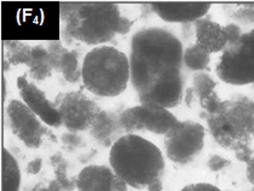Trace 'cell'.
I'll return each mask as SVG.
<instances>
[{
    "label": "cell",
    "mask_w": 254,
    "mask_h": 191,
    "mask_svg": "<svg viewBox=\"0 0 254 191\" xmlns=\"http://www.w3.org/2000/svg\"><path fill=\"white\" fill-rule=\"evenodd\" d=\"M183 45L170 30L151 27L138 30L131 40V84L138 97L157 82L182 75Z\"/></svg>",
    "instance_id": "cell-1"
},
{
    "label": "cell",
    "mask_w": 254,
    "mask_h": 191,
    "mask_svg": "<svg viewBox=\"0 0 254 191\" xmlns=\"http://www.w3.org/2000/svg\"><path fill=\"white\" fill-rule=\"evenodd\" d=\"M60 15L65 38L96 48L114 39L123 17L119 5L103 1H62Z\"/></svg>",
    "instance_id": "cell-2"
},
{
    "label": "cell",
    "mask_w": 254,
    "mask_h": 191,
    "mask_svg": "<svg viewBox=\"0 0 254 191\" xmlns=\"http://www.w3.org/2000/svg\"><path fill=\"white\" fill-rule=\"evenodd\" d=\"M109 165L115 176L133 189H144L153 182L161 179L165 172L161 150L138 134H124L113 144Z\"/></svg>",
    "instance_id": "cell-3"
},
{
    "label": "cell",
    "mask_w": 254,
    "mask_h": 191,
    "mask_svg": "<svg viewBox=\"0 0 254 191\" xmlns=\"http://www.w3.org/2000/svg\"><path fill=\"white\" fill-rule=\"evenodd\" d=\"M207 126L215 143L237 153L252 148L254 139V101L235 95L222 102L213 114L206 115Z\"/></svg>",
    "instance_id": "cell-4"
},
{
    "label": "cell",
    "mask_w": 254,
    "mask_h": 191,
    "mask_svg": "<svg viewBox=\"0 0 254 191\" xmlns=\"http://www.w3.org/2000/svg\"><path fill=\"white\" fill-rule=\"evenodd\" d=\"M131 81L129 58L113 46H97L82 61V84L92 95L113 98Z\"/></svg>",
    "instance_id": "cell-5"
},
{
    "label": "cell",
    "mask_w": 254,
    "mask_h": 191,
    "mask_svg": "<svg viewBox=\"0 0 254 191\" xmlns=\"http://www.w3.org/2000/svg\"><path fill=\"white\" fill-rule=\"evenodd\" d=\"M215 73L222 81L234 86L254 84V29L244 33L237 43L226 46Z\"/></svg>",
    "instance_id": "cell-6"
},
{
    "label": "cell",
    "mask_w": 254,
    "mask_h": 191,
    "mask_svg": "<svg viewBox=\"0 0 254 191\" xmlns=\"http://www.w3.org/2000/svg\"><path fill=\"white\" fill-rule=\"evenodd\" d=\"M206 129L196 121H179L164 135V148L167 157L178 166L191 163L202 151Z\"/></svg>",
    "instance_id": "cell-7"
},
{
    "label": "cell",
    "mask_w": 254,
    "mask_h": 191,
    "mask_svg": "<svg viewBox=\"0 0 254 191\" xmlns=\"http://www.w3.org/2000/svg\"><path fill=\"white\" fill-rule=\"evenodd\" d=\"M54 103L62 120V126L69 132L75 133L90 131L102 110V108L82 91L60 93Z\"/></svg>",
    "instance_id": "cell-8"
},
{
    "label": "cell",
    "mask_w": 254,
    "mask_h": 191,
    "mask_svg": "<svg viewBox=\"0 0 254 191\" xmlns=\"http://www.w3.org/2000/svg\"><path fill=\"white\" fill-rule=\"evenodd\" d=\"M120 124L126 134L150 132L165 135L179 124V120L168 109L139 104L123 110Z\"/></svg>",
    "instance_id": "cell-9"
},
{
    "label": "cell",
    "mask_w": 254,
    "mask_h": 191,
    "mask_svg": "<svg viewBox=\"0 0 254 191\" xmlns=\"http://www.w3.org/2000/svg\"><path fill=\"white\" fill-rule=\"evenodd\" d=\"M6 115L12 133L27 148L38 149L41 146L45 137L55 138L44 126L39 116L32 112L23 101H10L6 107Z\"/></svg>",
    "instance_id": "cell-10"
},
{
    "label": "cell",
    "mask_w": 254,
    "mask_h": 191,
    "mask_svg": "<svg viewBox=\"0 0 254 191\" xmlns=\"http://www.w3.org/2000/svg\"><path fill=\"white\" fill-rule=\"evenodd\" d=\"M17 88L22 101L32 112L39 116L44 124L51 127L62 126V120L55 103L48 99L45 93L37 85L29 82L26 76H20L17 79Z\"/></svg>",
    "instance_id": "cell-11"
},
{
    "label": "cell",
    "mask_w": 254,
    "mask_h": 191,
    "mask_svg": "<svg viewBox=\"0 0 254 191\" xmlns=\"http://www.w3.org/2000/svg\"><path fill=\"white\" fill-rule=\"evenodd\" d=\"M151 9L162 21L166 22H196L207 15L211 4L195 1H157L151 2Z\"/></svg>",
    "instance_id": "cell-12"
},
{
    "label": "cell",
    "mask_w": 254,
    "mask_h": 191,
    "mask_svg": "<svg viewBox=\"0 0 254 191\" xmlns=\"http://www.w3.org/2000/svg\"><path fill=\"white\" fill-rule=\"evenodd\" d=\"M184 97L183 75L157 82L147 93L138 97L139 103L148 107H159L172 109L182 103Z\"/></svg>",
    "instance_id": "cell-13"
},
{
    "label": "cell",
    "mask_w": 254,
    "mask_h": 191,
    "mask_svg": "<svg viewBox=\"0 0 254 191\" xmlns=\"http://www.w3.org/2000/svg\"><path fill=\"white\" fill-rule=\"evenodd\" d=\"M196 45L207 54L223 52L229 45V35L225 26H220L211 18L203 17L195 22Z\"/></svg>",
    "instance_id": "cell-14"
},
{
    "label": "cell",
    "mask_w": 254,
    "mask_h": 191,
    "mask_svg": "<svg viewBox=\"0 0 254 191\" xmlns=\"http://www.w3.org/2000/svg\"><path fill=\"white\" fill-rule=\"evenodd\" d=\"M120 113L115 110H103L99 112L95 124L90 129V134L99 145L104 148H112L119 138L125 133L120 124Z\"/></svg>",
    "instance_id": "cell-15"
},
{
    "label": "cell",
    "mask_w": 254,
    "mask_h": 191,
    "mask_svg": "<svg viewBox=\"0 0 254 191\" xmlns=\"http://www.w3.org/2000/svg\"><path fill=\"white\" fill-rule=\"evenodd\" d=\"M115 173L107 166L90 165L75 177L78 191H113Z\"/></svg>",
    "instance_id": "cell-16"
},
{
    "label": "cell",
    "mask_w": 254,
    "mask_h": 191,
    "mask_svg": "<svg viewBox=\"0 0 254 191\" xmlns=\"http://www.w3.org/2000/svg\"><path fill=\"white\" fill-rule=\"evenodd\" d=\"M21 172L15 157L6 149L1 155V191H20Z\"/></svg>",
    "instance_id": "cell-17"
},
{
    "label": "cell",
    "mask_w": 254,
    "mask_h": 191,
    "mask_svg": "<svg viewBox=\"0 0 254 191\" xmlns=\"http://www.w3.org/2000/svg\"><path fill=\"white\" fill-rule=\"evenodd\" d=\"M29 76L35 81H44L52 75L51 62H50L48 50L44 46L34 45L32 48V60H30Z\"/></svg>",
    "instance_id": "cell-18"
},
{
    "label": "cell",
    "mask_w": 254,
    "mask_h": 191,
    "mask_svg": "<svg viewBox=\"0 0 254 191\" xmlns=\"http://www.w3.org/2000/svg\"><path fill=\"white\" fill-rule=\"evenodd\" d=\"M2 45L5 48V64L6 65H20L30 64L32 60V48L23 41H2Z\"/></svg>",
    "instance_id": "cell-19"
},
{
    "label": "cell",
    "mask_w": 254,
    "mask_h": 191,
    "mask_svg": "<svg viewBox=\"0 0 254 191\" xmlns=\"http://www.w3.org/2000/svg\"><path fill=\"white\" fill-rule=\"evenodd\" d=\"M61 73L69 84H78L82 80V63L75 50H68L61 62Z\"/></svg>",
    "instance_id": "cell-20"
},
{
    "label": "cell",
    "mask_w": 254,
    "mask_h": 191,
    "mask_svg": "<svg viewBox=\"0 0 254 191\" xmlns=\"http://www.w3.org/2000/svg\"><path fill=\"white\" fill-rule=\"evenodd\" d=\"M209 63H211V55L207 54L200 46L194 45L184 50L183 52V64L188 68L195 71H205L208 69Z\"/></svg>",
    "instance_id": "cell-21"
},
{
    "label": "cell",
    "mask_w": 254,
    "mask_h": 191,
    "mask_svg": "<svg viewBox=\"0 0 254 191\" xmlns=\"http://www.w3.org/2000/svg\"><path fill=\"white\" fill-rule=\"evenodd\" d=\"M217 85V81L206 71H200V73L195 74L194 77H192L191 87L200 103H202L208 97H211L217 92L215 91Z\"/></svg>",
    "instance_id": "cell-22"
},
{
    "label": "cell",
    "mask_w": 254,
    "mask_h": 191,
    "mask_svg": "<svg viewBox=\"0 0 254 191\" xmlns=\"http://www.w3.org/2000/svg\"><path fill=\"white\" fill-rule=\"evenodd\" d=\"M55 179L60 184L62 191H73L76 189L75 178L68 177V162L65 160L55 168Z\"/></svg>",
    "instance_id": "cell-23"
},
{
    "label": "cell",
    "mask_w": 254,
    "mask_h": 191,
    "mask_svg": "<svg viewBox=\"0 0 254 191\" xmlns=\"http://www.w3.org/2000/svg\"><path fill=\"white\" fill-rule=\"evenodd\" d=\"M46 50H48L50 62H51L54 70L61 73V62H62V58L65 52L68 51V49L64 48L60 40H55L50 41L48 46H46Z\"/></svg>",
    "instance_id": "cell-24"
},
{
    "label": "cell",
    "mask_w": 254,
    "mask_h": 191,
    "mask_svg": "<svg viewBox=\"0 0 254 191\" xmlns=\"http://www.w3.org/2000/svg\"><path fill=\"white\" fill-rule=\"evenodd\" d=\"M233 18L241 24L254 26V4H242L235 10Z\"/></svg>",
    "instance_id": "cell-25"
},
{
    "label": "cell",
    "mask_w": 254,
    "mask_h": 191,
    "mask_svg": "<svg viewBox=\"0 0 254 191\" xmlns=\"http://www.w3.org/2000/svg\"><path fill=\"white\" fill-rule=\"evenodd\" d=\"M61 140H62V144L65 150L68 151H75L86 145L84 138L80 134L75 133V132H67V133H64L61 137Z\"/></svg>",
    "instance_id": "cell-26"
},
{
    "label": "cell",
    "mask_w": 254,
    "mask_h": 191,
    "mask_svg": "<svg viewBox=\"0 0 254 191\" xmlns=\"http://www.w3.org/2000/svg\"><path fill=\"white\" fill-rule=\"evenodd\" d=\"M231 165L230 160L225 159V157L220 156V155H212L207 161V167L209 168L211 172H220V171L225 170Z\"/></svg>",
    "instance_id": "cell-27"
},
{
    "label": "cell",
    "mask_w": 254,
    "mask_h": 191,
    "mask_svg": "<svg viewBox=\"0 0 254 191\" xmlns=\"http://www.w3.org/2000/svg\"><path fill=\"white\" fill-rule=\"evenodd\" d=\"M181 191H222L215 185L208 184V183H195L184 187Z\"/></svg>",
    "instance_id": "cell-28"
},
{
    "label": "cell",
    "mask_w": 254,
    "mask_h": 191,
    "mask_svg": "<svg viewBox=\"0 0 254 191\" xmlns=\"http://www.w3.org/2000/svg\"><path fill=\"white\" fill-rule=\"evenodd\" d=\"M133 23H134L133 19H129V18L125 17V16H123V17H121V21H120V26H119L118 34H120V35L127 34V33L131 30Z\"/></svg>",
    "instance_id": "cell-29"
},
{
    "label": "cell",
    "mask_w": 254,
    "mask_h": 191,
    "mask_svg": "<svg viewBox=\"0 0 254 191\" xmlns=\"http://www.w3.org/2000/svg\"><path fill=\"white\" fill-rule=\"evenodd\" d=\"M43 167V160L41 159H34L32 160L28 165H27V173L28 174H38L41 171Z\"/></svg>",
    "instance_id": "cell-30"
},
{
    "label": "cell",
    "mask_w": 254,
    "mask_h": 191,
    "mask_svg": "<svg viewBox=\"0 0 254 191\" xmlns=\"http://www.w3.org/2000/svg\"><path fill=\"white\" fill-rule=\"evenodd\" d=\"M246 174H247L248 181H250L251 184L254 187V156L247 162V170H246Z\"/></svg>",
    "instance_id": "cell-31"
},
{
    "label": "cell",
    "mask_w": 254,
    "mask_h": 191,
    "mask_svg": "<svg viewBox=\"0 0 254 191\" xmlns=\"http://www.w3.org/2000/svg\"><path fill=\"white\" fill-rule=\"evenodd\" d=\"M196 98H197V97H196L192 87H188L186 91V103L188 104V107L191 108L192 104H194V102L196 101Z\"/></svg>",
    "instance_id": "cell-32"
},
{
    "label": "cell",
    "mask_w": 254,
    "mask_h": 191,
    "mask_svg": "<svg viewBox=\"0 0 254 191\" xmlns=\"http://www.w3.org/2000/svg\"><path fill=\"white\" fill-rule=\"evenodd\" d=\"M63 161H64V159H63V156L60 153L52 155V156L50 157V162H51L52 167H54V168H56L57 166L61 165V163H62Z\"/></svg>",
    "instance_id": "cell-33"
},
{
    "label": "cell",
    "mask_w": 254,
    "mask_h": 191,
    "mask_svg": "<svg viewBox=\"0 0 254 191\" xmlns=\"http://www.w3.org/2000/svg\"><path fill=\"white\" fill-rule=\"evenodd\" d=\"M148 191H162L164 189V185H162L161 179H157V181L153 182L151 184H149L147 187Z\"/></svg>",
    "instance_id": "cell-34"
},
{
    "label": "cell",
    "mask_w": 254,
    "mask_h": 191,
    "mask_svg": "<svg viewBox=\"0 0 254 191\" xmlns=\"http://www.w3.org/2000/svg\"><path fill=\"white\" fill-rule=\"evenodd\" d=\"M38 191H52L51 189H50V188L48 187V188H44V187H41L40 188V189L39 190H38Z\"/></svg>",
    "instance_id": "cell-35"
},
{
    "label": "cell",
    "mask_w": 254,
    "mask_h": 191,
    "mask_svg": "<svg viewBox=\"0 0 254 191\" xmlns=\"http://www.w3.org/2000/svg\"><path fill=\"white\" fill-rule=\"evenodd\" d=\"M248 191H254V189H252V190H248Z\"/></svg>",
    "instance_id": "cell-36"
},
{
    "label": "cell",
    "mask_w": 254,
    "mask_h": 191,
    "mask_svg": "<svg viewBox=\"0 0 254 191\" xmlns=\"http://www.w3.org/2000/svg\"><path fill=\"white\" fill-rule=\"evenodd\" d=\"M113 191H118V190H115V189H113Z\"/></svg>",
    "instance_id": "cell-37"
}]
</instances>
